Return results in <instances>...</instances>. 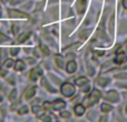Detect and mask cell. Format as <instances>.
Here are the masks:
<instances>
[{"label":"cell","mask_w":127,"mask_h":122,"mask_svg":"<svg viewBox=\"0 0 127 122\" xmlns=\"http://www.w3.org/2000/svg\"><path fill=\"white\" fill-rule=\"evenodd\" d=\"M100 97H101L100 91L97 89H94L89 96H87L85 99H84V102H83L84 107H92V105H94L95 103H97L99 101Z\"/></svg>","instance_id":"cell-1"},{"label":"cell","mask_w":127,"mask_h":122,"mask_svg":"<svg viewBox=\"0 0 127 122\" xmlns=\"http://www.w3.org/2000/svg\"><path fill=\"white\" fill-rule=\"evenodd\" d=\"M60 91H62L63 96L67 97V98H70V97H72L75 94V87H74V84H71V83L66 82L62 85Z\"/></svg>","instance_id":"cell-2"},{"label":"cell","mask_w":127,"mask_h":122,"mask_svg":"<svg viewBox=\"0 0 127 122\" xmlns=\"http://www.w3.org/2000/svg\"><path fill=\"white\" fill-rule=\"evenodd\" d=\"M8 15L10 18H15V19H26V18H28V16L25 12L18 10H11V9L8 10Z\"/></svg>","instance_id":"cell-3"},{"label":"cell","mask_w":127,"mask_h":122,"mask_svg":"<svg viewBox=\"0 0 127 122\" xmlns=\"http://www.w3.org/2000/svg\"><path fill=\"white\" fill-rule=\"evenodd\" d=\"M41 74H42V70L40 68L36 67L33 69H31L30 73H29V78H30L31 81H36V80H38L39 77H41Z\"/></svg>","instance_id":"cell-4"},{"label":"cell","mask_w":127,"mask_h":122,"mask_svg":"<svg viewBox=\"0 0 127 122\" xmlns=\"http://www.w3.org/2000/svg\"><path fill=\"white\" fill-rule=\"evenodd\" d=\"M50 107L53 110H56V111H60V110L65 109L66 107V102L63 100H60V99H58V100L54 101L53 103H50Z\"/></svg>","instance_id":"cell-5"},{"label":"cell","mask_w":127,"mask_h":122,"mask_svg":"<svg viewBox=\"0 0 127 122\" xmlns=\"http://www.w3.org/2000/svg\"><path fill=\"white\" fill-rule=\"evenodd\" d=\"M116 53H117V58L114 60V62L117 63V64H122V63L125 62L126 57H125V52H124L123 49H119L118 51H116Z\"/></svg>","instance_id":"cell-6"},{"label":"cell","mask_w":127,"mask_h":122,"mask_svg":"<svg viewBox=\"0 0 127 122\" xmlns=\"http://www.w3.org/2000/svg\"><path fill=\"white\" fill-rule=\"evenodd\" d=\"M105 99L107 101H109V102H117L118 101V99H119V97H118V93H117L116 91H109L107 93V96L105 97Z\"/></svg>","instance_id":"cell-7"},{"label":"cell","mask_w":127,"mask_h":122,"mask_svg":"<svg viewBox=\"0 0 127 122\" xmlns=\"http://www.w3.org/2000/svg\"><path fill=\"white\" fill-rule=\"evenodd\" d=\"M86 6H87V1H86V0H78V1H77L76 8H77V11H78L79 15H83V13L85 12Z\"/></svg>","instance_id":"cell-8"},{"label":"cell","mask_w":127,"mask_h":122,"mask_svg":"<svg viewBox=\"0 0 127 122\" xmlns=\"http://www.w3.org/2000/svg\"><path fill=\"white\" fill-rule=\"evenodd\" d=\"M36 90H37V88L35 87V85H32V87L28 88V89L26 90V92H25V99L26 100H29V99H31L33 96L36 94Z\"/></svg>","instance_id":"cell-9"},{"label":"cell","mask_w":127,"mask_h":122,"mask_svg":"<svg viewBox=\"0 0 127 122\" xmlns=\"http://www.w3.org/2000/svg\"><path fill=\"white\" fill-rule=\"evenodd\" d=\"M77 69V64L75 61H69V62L67 63V65H66V71L68 72V73H74L75 71H76Z\"/></svg>","instance_id":"cell-10"},{"label":"cell","mask_w":127,"mask_h":122,"mask_svg":"<svg viewBox=\"0 0 127 122\" xmlns=\"http://www.w3.org/2000/svg\"><path fill=\"white\" fill-rule=\"evenodd\" d=\"M74 111L75 113H76V116L80 117L84 114V112H85V107H84L83 104H76L74 108Z\"/></svg>","instance_id":"cell-11"},{"label":"cell","mask_w":127,"mask_h":122,"mask_svg":"<svg viewBox=\"0 0 127 122\" xmlns=\"http://www.w3.org/2000/svg\"><path fill=\"white\" fill-rule=\"evenodd\" d=\"M15 69L17 71H24L26 69V64H25V62L22 60H17L15 63Z\"/></svg>","instance_id":"cell-12"},{"label":"cell","mask_w":127,"mask_h":122,"mask_svg":"<svg viewBox=\"0 0 127 122\" xmlns=\"http://www.w3.org/2000/svg\"><path fill=\"white\" fill-rule=\"evenodd\" d=\"M86 83H88V79L85 78V77H80V78H78V79L75 80V84L79 85V87H83V85L86 84Z\"/></svg>","instance_id":"cell-13"},{"label":"cell","mask_w":127,"mask_h":122,"mask_svg":"<svg viewBox=\"0 0 127 122\" xmlns=\"http://www.w3.org/2000/svg\"><path fill=\"white\" fill-rule=\"evenodd\" d=\"M31 36V32L29 31V32H24L21 36H19V38H18V42H20V43H22V42H25L27 39H29Z\"/></svg>","instance_id":"cell-14"},{"label":"cell","mask_w":127,"mask_h":122,"mask_svg":"<svg viewBox=\"0 0 127 122\" xmlns=\"http://www.w3.org/2000/svg\"><path fill=\"white\" fill-rule=\"evenodd\" d=\"M109 82V79L108 78H104V77H99L98 79H97V83H98L100 87H105L107 83Z\"/></svg>","instance_id":"cell-15"},{"label":"cell","mask_w":127,"mask_h":122,"mask_svg":"<svg viewBox=\"0 0 127 122\" xmlns=\"http://www.w3.org/2000/svg\"><path fill=\"white\" fill-rule=\"evenodd\" d=\"M41 84L42 85H45V88H46L48 91H50V92H56V89H54V88H51V85L49 84L48 82H47V80L45 78H42L41 79Z\"/></svg>","instance_id":"cell-16"},{"label":"cell","mask_w":127,"mask_h":122,"mask_svg":"<svg viewBox=\"0 0 127 122\" xmlns=\"http://www.w3.org/2000/svg\"><path fill=\"white\" fill-rule=\"evenodd\" d=\"M112 109H113V107L110 104H108V103H101V105H100V110L103 112H109Z\"/></svg>","instance_id":"cell-17"},{"label":"cell","mask_w":127,"mask_h":122,"mask_svg":"<svg viewBox=\"0 0 127 122\" xmlns=\"http://www.w3.org/2000/svg\"><path fill=\"white\" fill-rule=\"evenodd\" d=\"M13 65V60L12 59H6L3 61V68L7 69V68H11Z\"/></svg>","instance_id":"cell-18"},{"label":"cell","mask_w":127,"mask_h":122,"mask_svg":"<svg viewBox=\"0 0 127 122\" xmlns=\"http://www.w3.org/2000/svg\"><path fill=\"white\" fill-rule=\"evenodd\" d=\"M55 60H56V63H57L58 67H59V68H64V60H63L62 56H56Z\"/></svg>","instance_id":"cell-19"},{"label":"cell","mask_w":127,"mask_h":122,"mask_svg":"<svg viewBox=\"0 0 127 122\" xmlns=\"http://www.w3.org/2000/svg\"><path fill=\"white\" fill-rule=\"evenodd\" d=\"M90 33H92V30H84L79 36H80V38H81L83 40H86V39L88 38V36L90 35Z\"/></svg>","instance_id":"cell-20"},{"label":"cell","mask_w":127,"mask_h":122,"mask_svg":"<svg viewBox=\"0 0 127 122\" xmlns=\"http://www.w3.org/2000/svg\"><path fill=\"white\" fill-rule=\"evenodd\" d=\"M16 98H17V90H12V92L9 96V100L10 101H15Z\"/></svg>","instance_id":"cell-21"},{"label":"cell","mask_w":127,"mask_h":122,"mask_svg":"<svg viewBox=\"0 0 127 122\" xmlns=\"http://www.w3.org/2000/svg\"><path fill=\"white\" fill-rule=\"evenodd\" d=\"M32 112H33L35 114L40 113V112H41V108L38 107V105H33V107H32Z\"/></svg>","instance_id":"cell-22"},{"label":"cell","mask_w":127,"mask_h":122,"mask_svg":"<svg viewBox=\"0 0 127 122\" xmlns=\"http://www.w3.org/2000/svg\"><path fill=\"white\" fill-rule=\"evenodd\" d=\"M40 49H41V51L45 53V55H49V49L47 48L45 44H40Z\"/></svg>","instance_id":"cell-23"},{"label":"cell","mask_w":127,"mask_h":122,"mask_svg":"<svg viewBox=\"0 0 127 122\" xmlns=\"http://www.w3.org/2000/svg\"><path fill=\"white\" fill-rule=\"evenodd\" d=\"M19 114H26L27 112H28V108L26 107V105H25V107H22V108H20L19 109Z\"/></svg>","instance_id":"cell-24"},{"label":"cell","mask_w":127,"mask_h":122,"mask_svg":"<svg viewBox=\"0 0 127 122\" xmlns=\"http://www.w3.org/2000/svg\"><path fill=\"white\" fill-rule=\"evenodd\" d=\"M60 116H62V118H65V119L70 118V113L68 111H63L62 113H60Z\"/></svg>","instance_id":"cell-25"},{"label":"cell","mask_w":127,"mask_h":122,"mask_svg":"<svg viewBox=\"0 0 127 122\" xmlns=\"http://www.w3.org/2000/svg\"><path fill=\"white\" fill-rule=\"evenodd\" d=\"M18 52H19V49H18V48H11V49H10L11 56H17Z\"/></svg>","instance_id":"cell-26"},{"label":"cell","mask_w":127,"mask_h":122,"mask_svg":"<svg viewBox=\"0 0 127 122\" xmlns=\"http://www.w3.org/2000/svg\"><path fill=\"white\" fill-rule=\"evenodd\" d=\"M12 31H13V35H17L18 33V26L16 23L12 26Z\"/></svg>","instance_id":"cell-27"},{"label":"cell","mask_w":127,"mask_h":122,"mask_svg":"<svg viewBox=\"0 0 127 122\" xmlns=\"http://www.w3.org/2000/svg\"><path fill=\"white\" fill-rule=\"evenodd\" d=\"M6 40H8V38L6 37L4 35H2L1 32H0V42H2V41H6Z\"/></svg>","instance_id":"cell-28"},{"label":"cell","mask_w":127,"mask_h":122,"mask_svg":"<svg viewBox=\"0 0 127 122\" xmlns=\"http://www.w3.org/2000/svg\"><path fill=\"white\" fill-rule=\"evenodd\" d=\"M84 89H83V92H87L88 90H89V85H88V83H86V85H84Z\"/></svg>","instance_id":"cell-29"},{"label":"cell","mask_w":127,"mask_h":122,"mask_svg":"<svg viewBox=\"0 0 127 122\" xmlns=\"http://www.w3.org/2000/svg\"><path fill=\"white\" fill-rule=\"evenodd\" d=\"M7 74V71L6 70H0V76L1 77H4Z\"/></svg>","instance_id":"cell-30"},{"label":"cell","mask_w":127,"mask_h":122,"mask_svg":"<svg viewBox=\"0 0 127 122\" xmlns=\"http://www.w3.org/2000/svg\"><path fill=\"white\" fill-rule=\"evenodd\" d=\"M123 7L124 8H127V0H123Z\"/></svg>","instance_id":"cell-31"},{"label":"cell","mask_w":127,"mask_h":122,"mask_svg":"<svg viewBox=\"0 0 127 122\" xmlns=\"http://www.w3.org/2000/svg\"><path fill=\"white\" fill-rule=\"evenodd\" d=\"M41 119H42V120H45V121H50L51 120L49 117H44V118H41Z\"/></svg>","instance_id":"cell-32"},{"label":"cell","mask_w":127,"mask_h":122,"mask_svg":"<svg viewBox=\"0 0 127 122\" xmlns=\"http://www.w3.org/2000/svg\"><path fill=\"white\" fill-rule=\"evenodd\" d=\"M97 55H98V56H103L104 55V51H97Z\"/></svg>","instance_id":"cell-33"},{"label":"cell","mask_w":127,"mask_h":122,"mask_svg":"<svg viewBox=\"0 0 127 122\" xmlns=\"http://www.w3.org/2000/svg\"><path fill=\"white\" fill-rule=\"evenodd\" d=\"M0 101H2V98H1V96H0Z\"/></svg>","instance_id":"cell-34"}]
</instances>
